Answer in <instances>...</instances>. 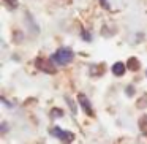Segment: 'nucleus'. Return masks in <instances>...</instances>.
Listing matches in <instances>:
<instances>
[{
	"instance_id": "nucleus-6",
	"label": "nucleus",
	"mask_w": 147,
	"mask_h": 144,
	"mask_svg": "<svg viewBox=\"0 0 147 144\" xmlns=\"http://www.w3.org/2000/svg\"><path fill=\"white\" fill-rule=\"evenodd\" d=\"M127 68H130V70H133V71H136L138 68H139V62H138V59H134V57H131L130 60L127 62Z\"/></svg>"
},
{
	"instance_id": "nucleus-5",
	"label": "nucleus",
	"mask_w": 147,
	"mask_h": 144,
	"mask_svg": "<svg viewBox=\"0 0 147 144\" xmlns=\"http://www.w3.org/2000/svg\"><path fill=\"white\" fill-rule=\"evenodd\" d=\"M125 70H127V67H125V64H122V62H115V64L112 65V73H114V76H122V74L125 73Z\"/></svg>"
},
{
	"instance_id": "nucleus-10",
	"label": "nucleus",
	"mask_w": 147,
	"mask_h": 144,
	"mask_svg": "<svg viewBox=\"0 0 147 144\" xmlns=\"http://www.w3.org/2000/svg\"><path fill=\"white\" fill-rule=\"evenodd\" d=\"M11 8H18V0H5Z\"/></svg>"
},
{
	"instance_id": "nucleus-3",
	"label": "nucleus",
	"mask_w": 147,
	"mask_h": 144,
	"mask_svg": "<svg viewBox=\"0 0 147 144\" xmlns=\"http://www.w3.org/2000/svg\"><path fill=\"white\" fill-rule=\"evenodd\" d=\"M78 100H79V105L82 106L84 112H86V114H89V116H93L92 105H90V101L87 100V97L84 95V93H79V95H78Z\"/></svg>"
},
{
	"instance_id": "nucleus-9",
	"label": "nucleus",
	"mask_w": 147,
	"mask_h": 144,
	"mask_svg": "<svg viewBox=\"0 0 147 144\" xmlns=\"http://www.w3.org/2000/svg\"><path fill=\"white\" fill-rule=\"evenodd\" d=\"M51 116H52V117H62V116H63V111H62V109L54 108V109L51 111Z\"/></svg>"
},
{
	"instance_id": "nucleus-2",
	"label": "nucleus",
	"mask_w": 147,
	"mask_h": 144,
	"mask_svg": "<svg viewBox=\"0 0 147 144\" xmlns=\"http://www.w3.org/2000/svg\"><path fill=\"white\" fill-rule=\"evenodd\" d=\"M51 135L52 136H57L59 139L62 141V143H65V144H70L71 141L74 139V135L71 133V131H67V130H62V128H59V127H54L51 130Z\"/></svg>"
},
{
	"instance_id": "nucleus-13",
	"label": "nucleus",
	"mask_w": 147,
	"mask_h": 144,
	"mask_svg": "<svg viewBox=\"0 0 147 144\" xmlns=\"http://www.w3.org/2000/svg\"><path fill=\"white\" fill-rule=\"evenodd\" d=\"M127 92H128V95H130V97H131V95H133V87H131V86H130V87H128V90H127Z\"/></svg>"
},
{
	"instance_id": "nucleus-7",
	"label": "nucleus",
	"mask_w": 147,
	"mask_h": 144,
	"mask_svg": "<svg viewBox=\"0 0 147 144\" xmlns=\"http://www.w3.org/2000/svg\"><path fill=\"white\" fill-rule=\"evenodd\" d=\"M139 128H141V131L147 136V116H142V117L139 119Z\"/></svg>"
},
{
	"instance_id": "nucleus-15",
	"label": "nucleus",
	"mask_w": 147,
	"mask_h": 144,
	"mask_svg": "<svg viewBox=\"0 0 147 144\" xmlns=\"http://www.w3.org/2000/svg\"><path fill=\"white\" fill-rule=\"evenodd\" d=\"M146 74H147V73H146Z\"/></svg>"
},
{
	"instance_id": "nucleus-1",
	"label": "nucleus",
	"mask_w": 147,
	"mask_h": 144,
	"mask_svg": "<svg viewBox=\"0 0 147 144\" xmlns=\"http://www.w3.org/2000/svg\"><path fill=\"white\" fill-rule=\"evenodd\" d=\"M73 57H74V54H73V51H71L70 48H60L52 54L51 59L57 65H67V64H70V62L73 60Z\"/></svg>"
},
{
	"instance_id": "nucleus-4",
	"label": "nucleus",
	"mask_w": 147,
	"mask_h": 144,
	"mask_svg": "<svg viewBox=\"0 0 147 144\" xmlns=\"http://www.w3.org/2000/svg\"><path fill=\"white\" fill-rule=\"evenodd\" d=\"M36 67H38L40 70L46 71V73H55V68L52 67L49 62H46L45 59H36Z\"/></svg>"
},
{
	"instance_id": "nucleus-14",
	"label": "nucleus",
	"mask_w": 147,
	"mask_h": 144,
	"mask_svg": "<svg viewBox=\"0 0 147 144\" xmlns=\"http://www.w3.org/2000/svg\"><path fill=\"white\" fill-rule=\"evenodd\" d=\"M2 131H3V133L7 131V124H2Z\"/></svg>"
},
{
	"instance_id": "nucleus-8",
	"label": "nucleus",
	"mask_w": 147,
	"mask_h": 144,
	"mask_svg": "<svg viewBox=\"0 0 147 144\" xmlns=\"http://www.w3.org/2000/svg\"><path fill=\"white\" fill-rule=\"evenodd\" d=\"M65 100H67V103H68V106H70L71 112H73V114H76V106H74V101L70 98V97H65Z\"/></svg>"
},
{
	"instance_id": "nucleus-11",
	"label": "nucleus",
	"mask_w": 147,
	"mask_h": 144,
	"mask_svg": "<svg viewBox=\"0 0 147 144\" xmlns=\"http://www.w3.org/2000/svg\"><path fill=\"white\" fill-rule=\"evenodd\" d=\"M82 38L86 40V41H90V40H92V35H90L89 32H86V30H84V32H82Z\"/></svg>"
},
{
	"instance_id": "nucleus-12",
	"label": "nucleus",
	"mask_w": 147,
	"mask_h": 144,
	"mask_svg": "<svg viewBox=\"0 0 147 144\" xmlns=\"http://www.w3.org/2000/svg\"><path fill=\"white\" fill-rule=\"evenodd\" d=\"M100 3H101V7L106 8V10L109 8V2H108V0H100Z\"/></svg>"
}]
</instances>
